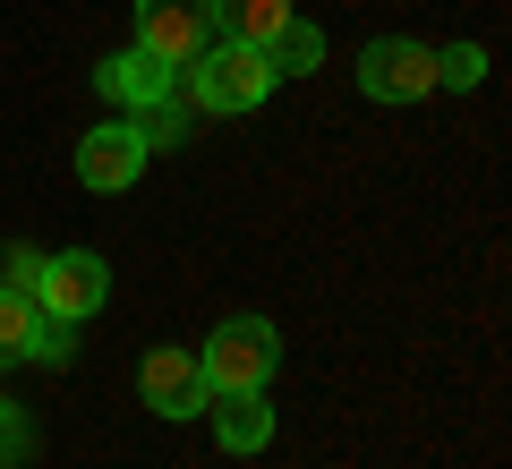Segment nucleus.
I'll list each match as a JSON object with an SVG mask.
<instances>
[{
  "instance_id": "nucleus-1",
  "label": "nucleus",
  "mask_w": 512,
  "mask_h": 469,
  "mask_svg": "<svg viewBox=\"0 0 512 469\" xmlns=\"http://www.w3.org/2000/svg\"><path fill=\"white\" fill-rule=\"evenodd\" d=\"M274 86H282V77L265 69L256 43H205V52L188 60V94H197V111H256Z\"/></svg>"
},
{
  "instance_id": "nucleus-2",
  "label": "nucleus",
  "mask_w": 512,
  "mask_h": 469,
  "mask_svg": "<svg viewBox=\"0 0 512 469\" xmlns=\"http://www.w3.org/2000/svg\"><path fill=\"white\" fill-rule=\"evenodd\" d=\"M274 359H282V333L265 325V316H231V325H214V342L197 350V367H205L214 393H265Z\"/></svg>"
},
{
  "instance_id": "nucleus-3",
  "label": "nucleus",
  "mask_w": 512,
  "mask_h": 469,
  "mask_svg": "<svg viewBox=\"0 0 512 469\" xmlns=\"http://www.w3.org/2000/svg\"><path fill=\"white\" fill-rule=\"evenodd\" d=\"M137 43L154 60H171V69H188L205 43H222L214 35V0H137Z\"/></svg>"
},
{
  "instance_id": "nucleus-4",
  "label": "nucleus",
  "mask_w": 512,
  "mask_h": 469,
  "mask_svg": "<svg viewBox=\"0 0 512 469\" xmlns=\"http://www.w3.org/2000/svg\"><path fill=\"white\" fill-rule=\"evenodd\" d=\"M359 86L376 94V103H419V94H436V52L410 35H384L359 52Z\"/></svg>"
},
{
  "instance_id": "nucleus-5",
  "label": "nucleus",
  "mask_w": 512,
  "mask_h": 469,
  "mask_svg": "<svg viewBox=\"0 0 512 469\" xmlns=\"http://www.w3.org/2000/svg\"><path fill=\"white\" fill-rule=\"evenodd\" d=\"M146 154H154L146 128H137V120H111V128H94V137L77 145V180H86L94 197H120V188L146 171Z\"/></svg>"
},
{
  "instance_id": "nucleus-6",
  "label": "nucleus",
  "mask_w": 512,
  "mask_h": 469,
  "mask_svg": "<svg viewBox=\"0 0 512 469\" xmlns=\"http://www.w3.org/2000/svg\"><path fill=\"white\" fill-rule=\"evenodd\" d=\"M103 290H111V265L94 248H69V256H52V265L35 273V299H43V316H94L103 307Z\"/></svg>"
},
{
  "instance_id": "nucleus-7",
  "label": "nucleus",
  "mask_w": 512,
  "mask_h": 469,
  "mask_svg": "<svg viewBox=\"0 0 512 469\" xmlns=\"http://www.w3.org/2000/svg\"><path fill=\"white\" fill-rule=\"evenodd\" d=\"M137 393H146L154 418H197L205 401H214V384H205V367L188 359V350H146V367H137Z\"/></svg>"
},
{
  "instance_id": "nucleus-8",
  "label": "nucleus",
  "mask_w": 512,
  "mask_h": 469,
  "mask_svg": "<svg viewBox=\"0 0 512 469\" xmlns=\"http://www.w3.org/2000/svg\"><path fill=\"white\" fill-rule=\"evenodd\" d=\"M94 86H103L120 111H154V103H171V94H180V69H171V60H154L146 43H137V52H111L103 69H94Z\"/></svg>"
},
{
  "instance_id": "nucleus-9",
  "label": "nucleus",
  "mask_w": 512,
  "mask_h": 469,
  "mask_svg": "<svg viewBox=\"0 0 512 469\" xmlns=\"http://www.w3.org/2000/svg\"><path fill=\"white\" fill-rule=\"evenodd\" d=\"M205 418H214L222 452H265V435H274V410H265V393H214V401H205Z\"/></svg>"
},
{
  "instance_id": "nucleus-10",
  "label": "nucleus",
  "mask_w": 512,
  "mask_h": 469,
  "mask_svg": "<svg viewBox=\"0 0 512 469\" xmlns=\"http://www.w3.org/2000/svg\"><path fill=\"white\" fill-rule=\"evenodd\" d=\"M291 18H299L291 0H214V35L222 43H256V52H265Z\"/></svg>"
},
{
  "instance_id": "nucleus-11",
  "label": "nucleus",
  "mask_w": 512,
  "mask_h": 469,
  "mask_svg": "<svg viewBox=\"0 0 512 469\" xmlns=\"http://www.w3.org/2000/svg\"><path fill=\"white\" fill-rule=\"evenodd\" d=\"M35 333H43V299L18 282H0V367L9 359H35Z\"/></svg>"
},
{
  "instance_id": "nucleus-12",
  "label": "nucleus",
  "mask_w": 512,
  "mask_h": 469,
  "mask_svg": "<svg viewBox=\"0 0 512 469\" xmlns=\"http://www.w3.org/2000/svg\"><path fill=\"white\" fill-rule=\"evenodd\" d=\"M316 60H325V35H316L308 18H291L274 43H265V69H274V77H308Z\"/></svg>"
},
{
  "instance_id": "nucleus-13",
  "label": "nucleus",
  "mask_w": 512,
  "mask_h": 469,
  "mask_svg": "<svg viewBox=\"0 0 512 469\" xmlns=\"http://www.w3.org/2000/svg\"><path fill=\"white\" fill-rule=\"evenodd\" d=\"M487 77V52L478 43H453V52H436V86H478Z\"/></svg>"
},
{
  "instance_id": "nucleus-14",
  "label": "nucleus",
  "mask_w": 512,
  "mask_h": 469,
  "mask_svg": "<svg viewBox=\"0 0 512 469\" xmlns=\"http://www.w3.org/2000/svg\"><path fill=\"white\" fill-rule=\"evenodd\" d=\"M69 333H77L69 316H43V333H35V359H52V367H60V359H69V350H77Z\"/></svg>"
}]
</instances>
